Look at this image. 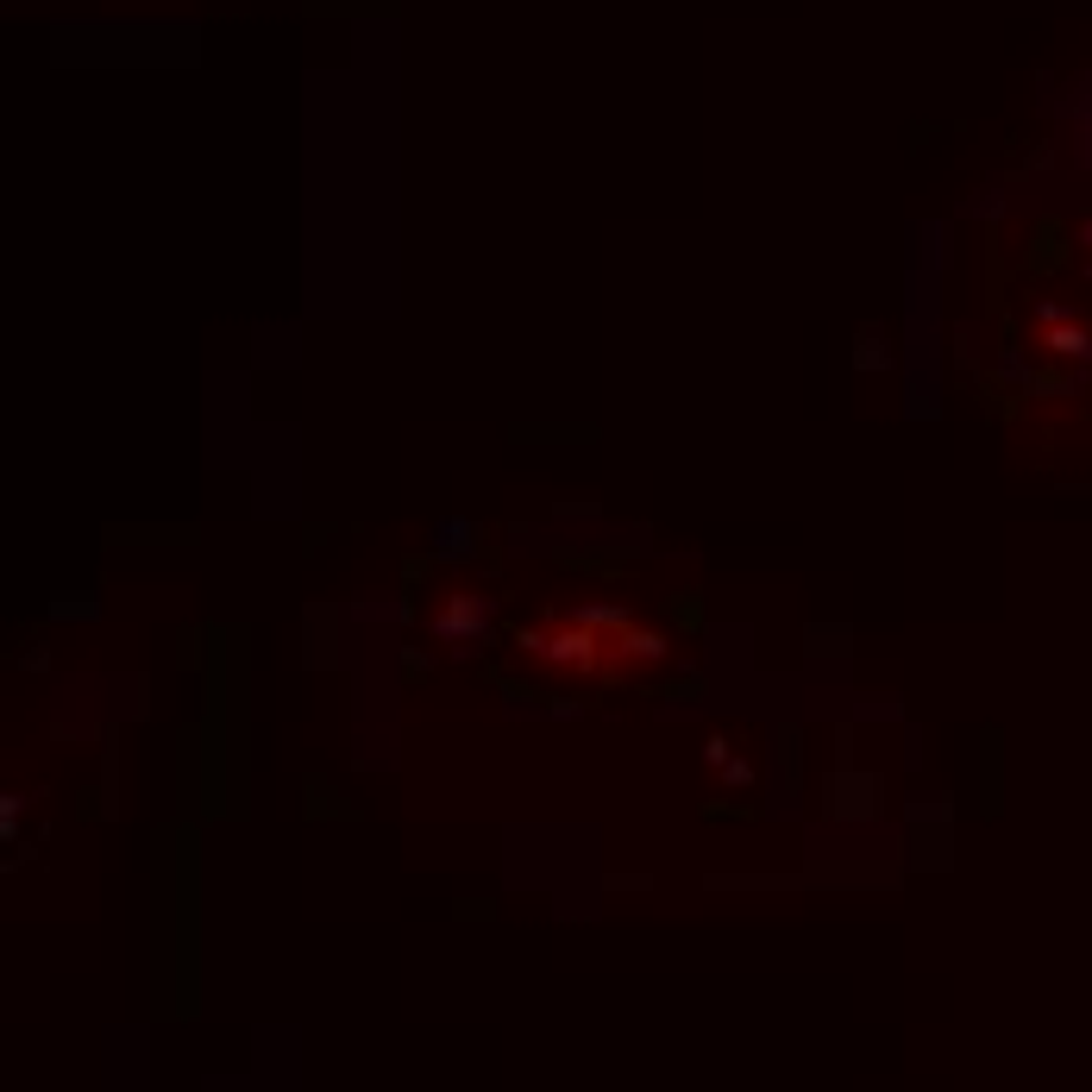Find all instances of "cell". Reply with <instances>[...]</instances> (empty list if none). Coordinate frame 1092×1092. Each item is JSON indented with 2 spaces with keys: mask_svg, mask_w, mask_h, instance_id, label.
Masks as SVG:
<instances>
[{
  "mask_svg": "<svg viewBox=\"0 0 1092 1092\" xmlns=\"http://www.w3.org/2000/svg\"><path fill=\"white\" fill-rule=\"evenodd\" d=\"M434 628H439V634H446V641H459V634H484V609H477V603H471V596H459V603H452V609H446V616H439V622H434Z\"/></svg>",
  "mask_w": 1092,
  "mask_h": 1092,
  "instance_id": "6da1fadb",
  "label": "cell"
},
{
  "mask_svg": "<svg viewBox=\"0 0 1092 1092\" xmlns=\"http://www.w3.org/2000/svg\"><path fill=\"white\" fill-rule=\"evenodd\" d=\"M439 553H446V559H465V553H471V546L477 540H484V528H477V522H459V515H452V522H439Z\"/></svg>",
  "mask_w": 1092,
  "mask_h": 1092,
  "instance_id": "7a4b0ae2",
  "label": "cell"
}]
</instances>
